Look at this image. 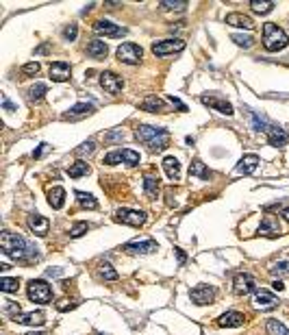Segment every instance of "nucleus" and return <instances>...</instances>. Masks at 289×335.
<instances>
[{
	"instance_id": "f257e3e1",
	"label": "nucleus",
	"mask_w": 289,
	"mask_h": 335,
	"mask_svg": "<svg viewBox=\"0 0 289 335\" xmlns=\"http://www.w3.org/2000/svg\"><path fill=\"white\" fill-rule=\"evenodd\" d=\"M0 248H2L4 255L15 259V261L33 263V261H37V259H39L37 248H33L22 235H18V233L4 231L2 235H0Z\"/></svg>"
},
{
	"instance_id": "f03ea898",
	"label": "nucleus",
	"mask_w": 289,
	"mask_h": 335,
	"mask_svg": "<svg viewBox=\"0 0 289 335\" xmlns=\"http://www.w3.org/2000/svg\"><path fill=\"white\" fill-rule=\"evenodd\" d=\"M135 137L141 141L144 146H148L150 150H163L170 141V133L161 126H148V124H139L135 131Z\"/></svg>"
},
{
	"instance_id": "7ed1b4c3",
	"label": "nucleus",
	"mask_w": 289,
	"mask_h": 335,
	"mask_svg": "<svg viewBox=\"0 0 289 335\" xmlns=\"http://www.w3.org/2000/svg\"><path fill=\"white\" fill-rule=\"evenodd\" d=\"M287 44H289L287 33L278 24L274 22L263 24V48L270 50V53H278V50L287 48Z\"/></svg>"
},
{
	"instance_id": "20e7f679",
	"label": "nucleus",
	"mask_w": 289,
	"mask_h": 335,
	"mask_svg": "<svg viewBox=\"0 0 289 335\" xmlns=\"http://www.w3.org/2000/svg\"><path fill=\"white\" fill-rule=\"evenodd\" d=\"M26 294H28V298L33 303L48 305L50 301H53V287H50L44 279H33V281H28Z\"/></svg>"
},
{
	"instance_id": "39448f33",
	"label": "nucleus",
	"mask_w": 289,
	"mask_h": 335,
	"mask_svg": "<svg viewBox=\"0 0 289 335\" xmlns=\"http://www.w3.org/2000/svg\"><path fill=\"white\" fill-rule=\"evenodd\" d=\"M115 55H118V59L122 61V63L135 65V63H139L141 61V57H144V50H141V46H137L133 42H124L122 46H118Z\"/></svg>"
},
{
	"instance_id": "423d86ee",
	"label": "nucleus",
	"mask_w": 289,
	"mask_h": 335,
	"mask_svg": "<svg viewBox=\"0 0 289 335\" xmlns=\"http://www.w3.org/2000/svg\"><path fill=\"white\" fill-rule=\"evenodd\" d=\"M157 248L159 246L152 237H137V240L124 244V251L131 252V255H148V252H155Z\"/></svg>"
},
{
	"instance_id": "0eeeda50",
	"label": "nucleus",
	"mask_w": 289,
	"mask_h": 335,
	"mask_svg": "<svg viewBox=\"0 0 289 335\" xmlns=\"http://www.w3.org/2000/svg\"><path fill=\"white\" fill-rule=\"evenodd\" d=\"M233 287H235V294H239V296H248V294L257 292V281L252 279V274L237 272L235 279H233Z\"/></svg>"
},
{
	"instance_id": "6e6552de",
	"label": "nucleus",
	"mask_w": 289,
	"mask_h": 335,
	"mask_svg": "<svg viewBox=\"0 0 289 335\" xmlns=\"http://www.w3.org/2000/svg\"><path fill=\"white\" fill-rule=\"evenodd\" d=\"M183 48H185V42H183V39H179V37L163 39V42H155V44H152V53H155L157 57H165V55L181 53Z\"/></svg>"
},
{
	"instance_id": "1a4fd4ad",
	"label": "nucleus",
	"mask_w": 289,
	"mask_h": 335,
	"mask_svg": "<svg viewBox=\"0 0 289 335\" xmlns=\"http://www.w3.org/2000/svg\"><path fill=\"white\" fill-rule=\"evenodd\" d=\"M115 220L129 226H141L146 222V213L137 209H118L115 211Z\"/></svg>"
},
{
	"instance_id": "9d476101",
	"label": "nucleus",
	"mask_w": 289,
	"mask_h": 335,
	"mask_svg": "<svg viewBox=\"0 0 289 335\" xmlns=\"http://www.w3.org/2000/svg\"><path fill=\"white\" fill-rule=\"evenodd\" d=\"M94 33L103 35V37H122V35H126V28L109 22V20H98V22H94Z\"/></svg>"
},
{
	"instance_id": "9b49d317",
	"label": "nucleus",
	"mask_w": 289,
	"mask_h": 335,
	"mask_svg": "<svg viewBox=\"0 0 289 335\" xmlns=\"http://www.w3.org/2000/svg\"><path fill=\"white\" fill-rule=\"evenodd\" d=\"M189 298L196 305H209V303H213V298H215V287H211V285H196V287L189 289Z\"/></svg>"
},
{
	"instance_id": "f8f14e48",
	"label": "nucleus",
	"mask_w": 289,
	"mask_h": 335,
	"mask_svg": "<svg viewBox=\"0 0 289 335\" xmlns=\"http://www.w3.org/2000/svg\"><path fill=\"white\" fill-rule=\"evenodd\" d=\"M100 85H103L105 91H109V94H120L122 87H124V81H122V76H118L115 72L106 70V72L100 74Z\"/></svg>"
},
{
	"instance_id": "ddd939ff",
	"label": "nucleus",
	"mask_w": 289,
	"mask_h": 335,
	"mask_svg": "<svg viewBox=\"0 0 289 335\" xmlns=\"http://www.w3.org/2000/svg\"><path fill=\"white\" fill-rule=\"evenodd\" d=\"M50 81H54V83H65V81L70 79V74H72V68H70L68 61H54V63H50Z\"/></svg>"
},
{
	"instance_id": "4468645a",
	"label": "nucleus",
	"mask_w": 289,
	"mask_h": 335,
	"mask_svg": "<svg viewBox=\"0 0 289 335\" xmlns=\"http://www.w3.org/2000/svg\"><path fill=\"white\" fill-rule=\"evenodd\" d=\"M267 144L276 146V148H283V146L289 144V133L285 129H281V126L272 124L270 129H267Z\"/></svg>"
},
{
	"instance_id": "2eb2a0df",
	"label": "nucleus",
	"mask_w": 289,
	"mask_h": 335,
	"mask_svg": "<svg viewBox=\"0 0 289 335\" xmlns=\"http://www.w3.org/2000/svg\"><path fill=\"white\" fill-rule=\"evenodd\" d=\"M281 224H278V220L274 216H265L261 220V224H259V235L263 237H278L281 235Z\"/></svg>"
},
{
	"instance_id": "dca6fc26",
	"label": "nucleus",
	"mask_w": 289,
	"mask_h": 335,
	"mask_svg": "<svg viewBox=\"0 0 289 335\" xmlns=\"http://www.w3.org/2000/svg\"><path fill=\"white\" fill-rule=\"evenodd\" d=\"M200 100H202V105L211 107V109H217L220 113H224V115L235 113V111H233V105L228 103V100H224V98H217V96H200Z\"/></svg>"
},
{
	"instance_id": "f3484780",
	"label": "nucleus",
	"mask_w": 289,
	"mask_h": 335,
	"mask_svg": "<svg viewBox=\"0 0 289 335\" xmlns=\"http://www.w3.org/2000/svg\"><path fill=\"white\" fill-rule=\"evenodd\" d=\"M28 228L35 233V235L44 237L46 233H48V228H50V220L48 218H44V216H39V213H30L28 216Z\"/></svg>"
},
{
	"instance_id": "a211bd4d",
	"label": "nucleus",
	"mask_w": 289,
	"mask_h": 335,
	"mask_svg": "<svg viewBox=\"0 0 289 335\" xmlns=\"http://www.w3.org/2000/svg\"><path fill=\"white\" fill-rule=\"evenodd\" d=\"M255 305L261 309H274L278 305V298L270 294L267 289H257L255 292Z\"/></svg>"
},
{
	"instance_id": "6ab92c4d",
	"label": "nucleus",
	"mask_w": 289,
	"mask_h": 335,
	"mask_svg": "<svg viewBox=\"0 0 289 335\" xmlns=\"http://www.w3.org/2000/svg\"><path fill=\"white\" fill-rule=\"evenodd\" d=\"M94 105H89V103H76L72 109L68 111V113H63V120H79V118H85V115H89V113H94Z\"/></svg>"
},
{
	"instance_id": "aec40b11",
	"label": "nucleus",
	"mask_w": 289,
	"mask_h": 335,
	"mask_svg": "<svg viewBox=\"0 0 289 335\" xmlns=\"http://www.w3.org/2000/svg\"><path fill=\"white\" fill-rule=\"evenodd\" d=\"M226 24H228V27L246 28V30L255 28V22H252V18H248V15H243V13H228L226 15Z\"/></svg>"
},
{
	"instance_id": "412c9836",
	"label": "nucleus",
	"mask_w": 289,
	"mask_h": 335,
	"mask_svg": "<svg viewBox=\"0 0 289 335\" xmlns=\"http://www.w3.org/2000/svg\"><path fill=\"white\" fill-rule=\"evenodd\" d=\"M159 187H161L159 174H155V172L144 174V192H146V196H148V198H157V196H159Z\"/></svg>"
},
{
	"instance_id": "4be33fe9",
	"label": "nucleus",
	"mask_w": 289,
	"mask_h": 335,
	"mask_svg": "<svg viewBox=\"0 0 289 335\" xmlns=\"http://www.w3.org/2000/svg\"><path fill=\"white\" fill-rule=\"evenodd\" d=\"M259 166V157L257 155H243L239 159V164H237L235 172L237 174H252V172L257 170Z\"/></svg>"
},
{
	"instance_id": "5701e85b",
	"label": "nucleus",
	"mask_w": 289,
	"mask_h": 335,
	"mask_svg": "<svg viewBox=\"0 0 289 335\" xmlns=\"http://www.w3.org/2000/svg\"><path fill=\"white\" fill-rule=\"evenodd\" d=\"M15 322L20 324H28V327H42L46 322V316L42 311H30V313H20L15 316Z\"/></svg>"
},
{
	"instance_id": "b1692460",
	"label": "nucleus",
	"mask_w": 289,
	"mask_h": 335,
	"mask_svg": "<svg viewBox=\"0 0 289 335\" xmlns=\"http://www.w3.org/2000/svg\"><path fill=\"white\" fill-rule=\"evenodd\" d=\"M106 53H109V46L103 39H91L87 44V55L91 59H105Z\"/></svg>"
},
{
	"instance_id": "393cba45",
	"label": "nucleus",
	"mask_w": 289,
	"mask_h": 335,
	"mask_svg": "<svg viewBox=\"0 0 289 335\" xmlns=\"http://www.w3.org/2000/svg\"><path fill=\"white\" fill-rule=\"evenodd\" d=\"M243 320L246 318H243V313H239V311H226L217 318V324H220V327H241Z\"/></svg>"
},
{
	"instance_id": "a878e982",
	"label": "nucleus",
	"mask_w": 289,
	"mask_h": 335,
	"mask_svg": "<svg viewBox=\"0 0 289 335\" xmlns=\"http://www.w3.org/2000/svg\"><path fill=\"white\" fill-rule=\"evenodd\" d=\"M163 170H165L167 179H172V181L181 179V164H179L176 157H165L163 159Z\"/></svg>"
},
{
	"instance_id": "bb28decb",
	"label": "nucleus",
	"mask_w": 289,
	"mask_h": 335,
	"mask_svg": "<svg viewBox=\"0 0 289 335\" xmlns=\"http://www.w3.org/2000/svg\"><path fill=\"white\" fill-rule=\"evenodd\" d=\"M48 202L53 209H63L65 205V190L63 187H53V190L48 192Z\"/></svg>"
},
{
	"instance_id": "cd10ccee",
	"label": "nucleus",
	"mask_w": 289,
	"mask_h": 335,
	"mask_svg": "<svg viewBox=\"0 0 289 335\" xmlns=\"http://www.w3.org/2000/svg\"><path fill=\"white\" fill-rule=\"evenodd\" d=\"M139 107L144 111H150V113H163L165 111V103L161 98H157V96H148Z\"/></svg>"
},
{
	"instance_id": "c85d7f7f",
	"label": "nucleus",
	"mask_w": 289,
	"mask_h": 335,
	"mask_svg": "<svg viewBox=\"0 0 289 335\" xmlns=\"http://www.w3.org/2000/svg\"><path fill=\"white\" fill-rule=\"evenodd\" d=\"M189 174L191 176H196V179H202V181H209L211 179V170L209 168H207L205 164H202L200 159H194V164L189 166Z\"/></svg>"
},
{
	"instance_id": "c756f323",
	"label": "nucleus",
	"mask_w": 289,
	"mask_h": 335,
	"mask_svg": "<svg viewBox=\"0 0 289 335\" xmlns=\"http://www.w3.org/2000/svg\"><path fill=\"white\" fill-rule=\"evenodd\" d=\"M265 331H267V335H289V329L283 322L274 320V318L265 322Z\"/></svg>"
},
{
	"instance_id": "7c9ffc66",
	"label": "nucleus",
	"mask_w": 289,
	"mask_h": 335,
	"mask_svg": "<svg viewBox=\"0 0 289 335\" xmlns=\"http://www.w3.org/2000/svg\"><path fill=\"white\" fill-rule=\"evenodd\" d=\"M68 174H70V179H79V176H85V174H89V166L85 164V161H74V164L68 168Z\"/></svg>"
},
{
	"instance_id": "2f4dec72",
	"label": "nucleus",
	"mask_w": 289,
	"mask_h": 335,
	"mask_svg": "<svg viewBox=\"0 0 289 335\" xmlns=\"http://www.w3.org/2000/svg\"><path fill=\"white\" fill-rule=\"evenodd\" d=\"M76 200H79L80 207H85V209H96L98 207V200H96L91 194H87V192H76Z\"/></svg>"
},
{
	"instance_id": "473e14b6",
	"label": "nucleus",
	"mask_w": 289,
	"mask_h": 335,
	"mask_svg": "<svg viewBox=\"0 0 289 335\" xmlns=\"http://www.w3.org/2000/svg\"><path fill=\"white\" fill-rule=\"evenodd\" d=\"M250 7H252V11L255 13L265 15V13H270L274 9V2L272 0H250Z\"/></svg>"
},
{
	"instance_id": "72a5a7b5",
	"label": "nucleus",
	"mask_w": 289,
	"mask_h": 335,
	"mask_svg": "<svg viewBox=\"0 0 289 335\" xmlns=\"http://www.w3.org/2000/svg\"><path fill=\"white\" fill-rule=\"evenodd\" d=\"M270 272L274 274V277H287L289 274V257L281 259V261H274L270 266Z\"/></svg>"
},
{
	"instance_id": "f704fd0d",
	"label": "nucleus",
	"mask_w": 289,
	"mask_h": 335,
	"mask_svg": "<svg viewBox=\"0 0 289 335\" xmlns=\"http://www.w3.org/2000/svg\"><path fill=\"white\" fill-rule=\"evenodd\" d=\"M46 91H48V87H46V83H35L33 87L28 89V100H30V103H39V100L44 98Z\"/></svg>"
},
{
	"instance_id": "c9c22d12",
	"label": "nucleus",
	"mask_w": 289,
	"mask_h": 335,
	"mask_svg": "<svg viewBox=\"0 0 289 335\" xmlns=\"http://www.w3.org/2000/svg\"><path fill=\"white\" fill-rule=\"evenodd\" d=\"M100 277H103L105 281H118L120 274L113 270V266H111L109 261H105V263H100Z\"/></svg>"
},
{
	"instance_id": "e433bc0d",
	"label": "nucleus",
	"mask_w": 289,
	"mask_h": 335,
	"mask_svg": "<svg viewBox=\"0 0 289 335\" xmlns=\"http://www.w3.org/2000/svg\"><path fill=\"white\" fill-rule=\"evenodd\" d=\"M18 287H20L18 279H11V277H2V279H0V289H2V292L11 294V292H18Z\"/></svg>"
},
{
	"instance_id": "4c0bfd02",
	"label": "nucleus",
	"mask_w": 289,
	"mask_h": 335,
	"mask_svg": "<svg viewBox=\"0 0 289 335\" xmlns=\"http://www.w3.org/2000/svg\"><path fill=\"white\" fill-rule=\"evenodd\" d=\"M159 7L163 9V11H183V9L187 7L185 0H176V2H170V0H161Z\"/></svg>"
},
{
	"instance_id": "58836bf2",
	"label": "nucleus",
	"mask_w": 289,
	"mask_h": 335,
	"mask_svg": "<svg viewBox=\"0 0 289 335\" xmlns=\"http://www.w3.org/2000/svg\"><path fill=\"white\" fill-rule=\"evenodd\" d=\"M250 111V109H248ZM250 118H252V126H255V131H263V133H267V129H270V122L267 120H263V118H259V115L255 113V111H250Z\"/></svg>"
},
{
	"instance_id": "ea45409f",
	"label": "nucleus",
	"mask_w": 289,
	"mask_h": 335,
	"mask_svg": "<svg viewBox=\"0 0 289 335\" xmlns=\"http://www.w3.org/2000/svg\"><path fill=\"white\" fill-rule=\"evenodd\" d=\"M94 150H96V141H94V140H89V141H85V144H80L74 152H76L79 157H85V155L89 157V155H94Z\"/></svg>"
},
{
	"instance_id": "a19ab883",
	"label": "nucleus",
	"mask_w": 289,
	"mask_h": 335,
	"mask_svg": "<svg viewBox=\"0 0 289 335\" xmlns=\"http://www.w3.org/2000/svg\"><path fill=\"white\" fill-rule=\"evenodd\" d=\"M233 42H235L237 46H243V48H250L252 44H255V37L252 35H233Z\"/></svg>"
},
{
	"instance_id": "79ce46f5",
	"label": "nucleus",
	"mask_w": 289,
	"mask_h": 335,
	"mask_svg": "<svg viewBox=\"0 0 289 335\" xmlns=\"http://www.w3.org/2000/svg\"><path fill=\"white\" fill-rule=\"evenodd\" d=\"M122 157H124V164H129V166H137V164H139V152H135V150L124 148V150H122Z\"/></svg>"
},
{
	"instance_id": "37998d69",
	"label": "nucleus",
	"mask_w": 289,
	"mask_h": 335,
	"mask_svg": "<svg viewBox=\"0 0 289 335\" xmlns=\"http://www.w3.org/2000/svg\"><path fill=\"white\" fill-rule=\"evenodd\" d=\"M87 231H89L87 222H76V224L70 228V237H80V235H85Z\"/></svg>"
},
{
	"instance_id": "c03bdc74",
	"label": "nucleus",
	"mask_w": 289,
	"mask_h": 335,
	"mask_svg": "<svg viewBox=\"0 0 289 335\" xmlns=\"http://www.w3.org/2000/svg\"><path fill=\"white\" fill-rule=\"evenodd\" d=\"M122 161H124V157H122V150H113V152H109V155L105 157L103 164L105 166H115V164H122Z\"/></svg>"
},
{
	"instance_id": "a18cd8bd",
	"label": "nucleus",
	"mask_w": 289,
	"mask_h": 335,
	"mask_svg": "<svg viewBox=\"0 0 289 335\" xmlns=\"http://www.w3.org/2000/svg\"><path fill=\"white\" fill-rule=\"evenodd\" d=\"M76 35H79V27H76V24H68V27L63 28V37L68 39V42H74Z\"/></svg>"
},
{
	"instance_id": "49530a36",
	"label": "nucleus",
	"mask_w": 289,
	"mask_h": 335,
	"mask_svg": "<svg viewBox=\"0 0 289 335\" xmlns=\"http://www.w3.org/2000/svg\"><path fill=\"white\" fill-rule=\"evenodd\" d=\"M37 72H39V63H37V61H30V63H26L22 68V76H35Z\"/></svg>"
},
{
	"instance_id": "de8ad7c7",
	"label": "nucleus",
	"mask_w": 289,
	"mask_h": 335,
	"mask_svg": "<svg viewBox=\"0 0 289 335\" xmlns=\"http://www.w3.org/2000/svg\"><path fill=\"white\" fill-rule=\"evenodd\" d=\"M105 140H106V141H111V144H113V141H122V140H124V131H122V129H118V131H111V133H106V135H105Z\"/></svg>"
},
{
	"instance_id": "09e8293b",
	"label": "nucleus",
	"mask_w": 289,
	"mask_h": 335,
	"mask_svg": "<svg viewBox=\"0 0 289 335\" xmlns=\"http://www.w3.org/2000/svg\"><path fill=\"white\" fill-rule=\"evenodd\" d=\"M74 307H76V303H70V301H61V303L57 305L59 311H68V309H74Z\"/></svg>"
},
{
	"instance_id": "8fccbe9b",
	"label": "nucleus",
	"mask_w": 289,
	"mask_h": 335,
	"mask_svg": "<svg viewBox=\"0 0 289 335\" xmlns=\"http://www.w3.org/2000/svg\"><path fill=\"white\" fill-rule=\"evenodd\" d=\"M174 252H176V257H179V263H181V266H183V263H185V261H187L185 252H183V251H181V248H174Z\"/></svg>"
},
{
	"instance_id": "3c124183",
	"label": "nucleus",
	"mask_w": 289,
	"mask_h": 335,
	"mask_svg": "<svg viewBox=\"0 0 289 335\" xmlns=\"http://www.w3.org/2000/svg\"><path fill=\"white\" fill-rule=\"evenodd\" d=\"M46 148H48V144H42V146H39V148L33 152V157H35V159H39V157L44 155V150H46Z\"/></svg>"
},
{
	"instance_id": "603ef678",
	"label": "nucleus",
	"mask_w": 289,
	"mask_h": 335,
	"mask_svg": "<svg viewBox=\"0 0 289 335\" xmlns=\"http://www.w3.org/2000/svg\"><path fill=\"white\" fill-rule=\"evenodd\" d=\"M2 107H4V109H7V111H13V109H15V107H13V103L7 98V96H4V98H2Z\"/></svg>"
},
{
	"instance_id": "864d4df0",
	"label": "nucleus",
	"mask_w": 289,
	"mask_h": 335,
	"mask_svg": "<svg viewBox=\"0 0 289 335\" xmlns=\"http://www.w3.org/2000/svg\"><path fill=\"white\" fill-rule=\"evenodd\" d=\"M170 100H172V105H176V107H179V109H181V111H187V107H185V105H183V103H181V100H179V98H174V96H172V98H170Z\"/></svg>"
},
{
	"instance_id": "5fc2aeb1",
	"label": "nucleus",
	"mask_w": 289,
	"mask_h": 335,
	"mask_svg": "<svg viewBox=\"0 0 289 335\" xmlns=\"http://www.w3.org/2000/svg\"><path fill=\"white\" fill-rule=\"evenodd\" d=\"M272 287H274V289H278V292H283V289H285V285H283V281H274V283H272Z\"/></svg>"
},
{
	"instance_id": "6e6d98bb",
	"label": "nucleus",
	"mask_w": 289,
	"mask_h": 335,
	"mask_svg": "<svg viewBox=\"0 0 289 335\" xmlns=\"http://www.w3.org/2000/svg\"><path fill=\"white\" fill-rule=\"evenodd\" d=\"M46 274H48V277H59V274H61V270H59V268H57V270H53V268H50V270L46 272Z\"/></svg>"
},
{
	"instance_id": "4d7b16f0",
	"label": "nucleus",
	"mask_w": 289,
	"mask_h": 335,
	"mask_svg": "<svg viewBox=\"0 0 289 335\" xmlns=\"http://www.w3.org/2000/svg\"><path fill=\"white\" fill-rule=\"evenodd\" d=\"M283 218H285V220L289 222V207H285V209H283Z\"/></svg>"
},
{
	"instance_id": "13d9d810",
	"label": "nucleus",
	"mask_w": 289,
	"mask_h": 335,
	"mask_svg": "<svg viewBox=\"0 0 289 335\" xmlns=\"http://www.w3.org/2000/svg\"><path fill=\"white\" fill-rule=\"evenodd\" d=\"M35 53H48V46H39V48L35 50Z\"/></svg>"
},
{
	"instance_id": "bf43d9fd",
	"label": "nucleus",
	"mask_w": 289,
	"mask_h": 335,
	"mask_svg": "<svg viewBox=\"0 0 289 335\" xmlns=\"http://www.w3.org/2000/svg\"><path fill=\"white\" fill-rule=\"evenodd\" d=\"M26 335H48V333H42V331H30V333H26Z\"/></svg>"
},
{
	"instance_id": "052dcab7",
	"label": "nucleus",
	"mask_w": 289,
	"mask_h": 335,
	"mask_svg": "<svg viewBox=\"0 0 289 335\" xmlns=\"http://www.w3.org/2000/svg\"><path fill=\"white\" fill-rule=\"evenodd\" d=\"M98 335H105V333H98Z\"/></svg>"
}]
</instances>
